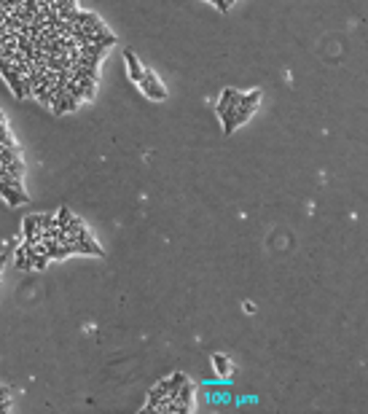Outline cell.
Segmentation results:
<instances>
[{
	"mask_svg": "<svg viewBox=\"0 0 368 414\" xmlns=\"http://www.w3.org/2000/svg\"><path fill=\"white\" fill-rule=\"evenodd\" d=\"M140 89H143L151 100H156V103L167 100V89L159 84V78H156L153 70H143V81H140Z\"/></svg>",
	"mask_w": 368,
	"mask_h": 414,
	"instance_id": "6da1fadb",
	"label": "cell"
},
{
	"mask_svg": "<svg viewBox=\"0 0 368 414\" xmlns=\"http://www.w3.org/2000/svg\"><path fill=\"white\" fill-rule=\"evenodd\" d=\"M218 116H221V121H223V132L231 135V132L237 129V105L221 100V103H218Z\"/></svg>",
	"mask_w": 368,
	"mask_h": 414,
	"instance_id": "7a4b0ae2",
	"label": "cell"
},
{
	"mask_svg": "<svg viewBox=\"0 0 368 414\" xmlns=\"http://www.w3.org/2000/svg\"><path fill=\"white\" fill-rule=\"evenodd\" d=\"M124 57H127V67H129V78L135 84H140L143 81V67H140V62H137V57H135V51H124Z\"/></svg>",
	"mask_w": 368,
	"mask_h": 414,
	"instance_id": "3957f363",
	"label": "cell"
},
{
	"mask_svg": "<svg viewBox=\"0 0 368 414\" xmlns=\"http://www.w3.org/2000/svg\"><path fill=\"white\" fill-rule=\"evenodd\" d=\"M258 103H261V92H250V95H239V100H237V108H239V111L253 113Z\"/></svg>",
	"mask_w": 368,
	"mask_h": 414,
	"instance_id": "277c9868",
	"label": "cell"
},
{
	"mask_svg": "<svg viewBox=\"0 0 368 414\" xmlns=\"http://www.w3.org/2000/svg\"><path fill=\"white\" fill-rule=\"evenodd\" d=\"M177 401L183 403L186 411H194V385L191 382H183V387H180V393H177Z\"/></svg>",
	"mask_w": 368,
	"mask_h": 414,
	"instance_id": "5b68a950",
	"label": "cell"
},
{
	"mask_svg": "<svg viewBox=\"0 0 368 414\" xmlns=\"http://www.w3.org/2000/svg\"><path fill=\"white\" fill-rule=\"evenodd\" d=\"M213 366H215V371L221 374V377H226V374L231 371V361L226 355H221V353H215L213 355Z\"/></svg>",
	"mask_w": 368,
	"mask_h": 414,
	"instance_id": "8992f818",
	"label": "cell"
},
{
	"mask_svg": "<svg viewBox=\"0 0 368 414\" xmlns=\"http://www.w3.org/2000/svg\"><path fill=\"white\" fill-rule=\"evenodd\" d=\"M38 226H41V231L43 229H54V226H57V215H51V213L38 215Z\"/></svg>",
	"mask_w": 368,
	"mask_h": 414,
	"instance_id": "52a82bcc",
	"label": "cell"
},
{
	"mask_svg": "<svg viewBox=\"0 0 368 414\" xmlns=\"http://www.w3.org/2000/svg\"><path fill=\"white\" fill-rule=\"evenodd\" d=\"M49 261H51V259H49L46 253H38L35 259H33V269H35V272H43L46 267H49Z\"/></svg>",
	"mask_w": 368,
	"mask_h": 414,
	"instance_id": "ba28073f",
	"label": "cell"
},
{
	"mask_svg": "<svg viewBox=\"0 0 368 414\" xmlns=\"http://www.w3.org/2000/svg\"><path fill=\"white\" fill-rule=\"evenodd\" d=\"M17 267H19V269H25V272H33V261H30L25 253H22V247L17 251Z\"/></svg>",
	"mask_w": 368,
	"mask_h": 414,
	"instance_id": "9c48e42d",
	"label": "cell"
},
{
	"mask_svg": "<svg viewBox=\"0 0 368 414\" xmlns=\"http://www.w3.org/2000/svg\"><path fill=\"white\" fill-rule=\"evenodd\" d=\"M0 127H6V116H3V111H0Z\"/></svg>",
	"mask_w": 368,
	"mask_h": 414,
	"instance_id": "30bf717a",
	"label": "cell"
}]
</instances>
